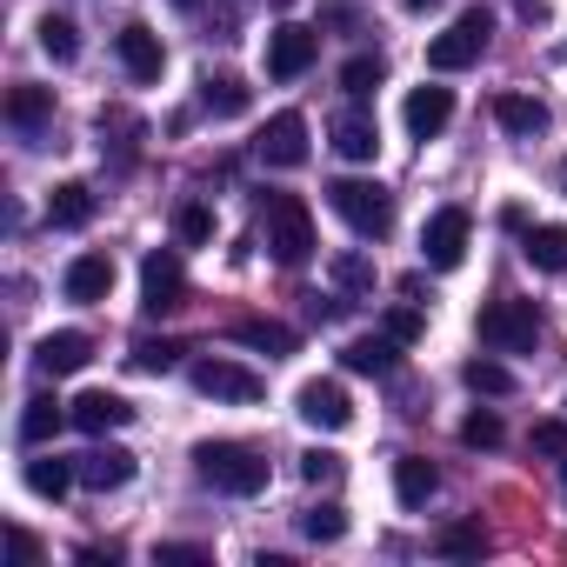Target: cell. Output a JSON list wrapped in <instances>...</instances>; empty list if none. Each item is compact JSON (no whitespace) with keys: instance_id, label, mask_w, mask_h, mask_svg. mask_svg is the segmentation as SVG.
Masks as SVG:
<instances>
[{"instance_id":"obj_38","label":"cell","mask_w":567,"mask_h":567,"mask_svg":"<svg viewBox=\"0 0 567 567\" xmlns=\"http://www.w3.org/2000/svg\"><path fill=\"white\" fill-rule=\"evenodd\" d=\"M461 441H467V447H501V414L474 408V414L461 421Z\"/></svg>"},{"instance_id":"obj_43","label":"cell","mask_w":567,"mask_h":567,"mask_svg":"<svg viewBox=\"0 0 567 567\" xmlns=\"http://www.w3.org/2000/svg\"><path fill=\"white\" fill-rule=\"evenodd\" d=\"M514 14L520 21H547V0H514Z\"/></svg>"},{"instance_id":"obj_2","label":"cell","mask_w":567,"mask_h":567,"mask_svg":"<svg viewBox=\"0 0 567 567\" xmlns=\"http://www.w3.org/2000/svg\"><path fill=\"white\" fill-rule=\"evenodd\" d=\"M267 254L280 267H308V254H315V214H308L301 194H274L267 200Z\"/></svg>"},{"instance_id":"obj_45","label":"cell","mask_w":567,"mask_h":567,"mask_svg":"<svg viewBox=\"0 0 567 567\" xmlns=\"http://www.w3.org/2000/svg\"><path fill=\"white\" fill-rule=\"evenodd\" d=\"M560 494H567V454H560Z\"/></svg>"},{"instance_id":"obj_24","label":"cell","mask_w":567,"mask_h":567,"mask_svg":"<svg viewBox=\"0 0 567 567\" xmlns=\"http://www.w3.org/2000/svg\"><path fill=\"white\" fill-rule=\"evenodd\" d=\"M68 421H74V408H61L54 394H34V401H28V414H21V441H28V447H48Z\"/></svg>"},{"instance_id":"obj_42","label":"cell","mask_w":567,"mask_h":567,"mask_svg":"<svg viewBox=\"0 0 567 567\" xmlns=\"http://www.w3.org/2000/svg\"><path fill=\"white\" fill-rule=\"evenodd\" d=\"M8 547H14V560H41V540L28 527H8Z\"/></svg>"},{"instance_id":"obj_13","label":"cell","mask_w":567,"mask_h":567,"mask_svg":"<svg viewBox=\"0 0 567 567\" xmlns=\"http://www.w3.org/2000/svg\"><path fill=\"white\" fill-rule=\"evenodd\" d=\"M74 474H81V487L114 494V487H127V481H134V454H127V447H114V441H101V447H87V454L74 461Z\"/></svg>"},{"instance_id":"obj_6","label":"cell","mask_w":567,"mask_h":567,"mask_svg":"<svg viewBox=\"0 0 567 567\" xmlns=\"http://www.w3.org/2000/svg\"><path fill=\"white\" fill-rule=\"evenodd\" d=\"M187 374H194V388H200L207 401H234V408H247V401H260V394H267V381H260L254 368L227 361V354H200Z\"/></svg>"},{"instance_id":"obj_37","label":"cell","mask_w":567,"mask_h":567,"mask_svg":"<svg viewBox=\"0 0 567 567\" xmlns=\"http://www.w3.org/2000/svg\"><path fill=\"white\" fill-rule=\"evenodd\" d=\"M334 280H341L348 295H374V267L361 254H334Z\"/></svg>"},{"instance_id":"obj_9","label":"cell","mask_w":567,"mask_h":567,"mask_svg":"<svg viewBox=\"0 0 567 567\" xmlns=\"http://www.w3.org/2000/svg\"><path fill=\"white\" fill-rule=\"evenodd\" d=\"M254 154L267 161V167H308V121L288 107V114H274L267 127H260V141H254Z\"/></svg>"},{"instance_id":"obj_46","label":"cell","mask_w":567,"mask_h":567,"mask_svg":"<svg viewBox=\"0 0 567 567\" xmlns=\"http://www.w3.org/2000/svg\"><path fill=\"white\" fill-rule=\"evenodd\" d=\"M174 8H200V0H174Z\"/></svg>"},{"instance_id":"obj_25","label":"cell","mask_w":567,"mask_h":567,"mask_svg":"<svg viewBox=\"0 0 567 567\" xmlns=\"http://www.w3.org/2000/svg\"><path fill=\"white\" fill-rule=\"evenodd\" d=\"M520 254H527L540 274H567V227H560V220L527 227V234H520Z\"/></svg>"},{"instance_id":"obj_7","label":"cell","mask_w":567,"mask_h":567,"mask_svg":"<svg viewBox=\"0 0 567 567\" xmlns=\"http://www.w3.org/2000/svg\"><path fill=\"white\" fill-rule=\"evenodd\" d=\"M467 234H474L467 207H434V214H427V227H421V260H427L434 274L461 267V260H467Z\"/></svg>"},{"instance_id":"obj_29","label":"cell","mask_w":567,"mask_h":567,"mask_svg":"<svg viewBox=\"0 0 567 567\" xmlns=\"http://www.w3.org/2000/svg\"><path fill=\"white\" fill-rule=\"evenodd\" d=\"M434 554H441V560H474V554H487V527H481V520H447V527L434 534Z\"/></svg>"},{"instance_id":"obj_8","label":"cell","mask_w":567,"mask_h":567,"mask_svg":"<svg viewBox=\"0 0 567 567\" xmlns=\"http://www.w3.org/2000/svg\"><path fill=\"white\" fill-rule=\"evenodd\" d=\"M315 61H321V34H315V28L280 21V28L267 34V81H301Z\"/></svg>"},{"instance_id":"obj_26","label":"cell","mask_w":567,"mask_h":567,"mask_svg":"<svg viewBox=\"0 0 567 567\" xmlns=\"http://www.w3.org/2000/svg\"><path fill=\"white\" fill-rule=\"evenodd\" d=\"M247 101H254V94H247V81H234V74H207V81H200V107H207L214 121H240Z\"/></svg>"},{"instance_id":"obj_40","label":"cell","mask_w":567,"mask_h":567,"mask_svg":"<svg viewBox=\"0 0 567 567\" xmlns=\"http://www.w3.org/2000/svg\"><path fill=\"white\" fill-rule=\"evenodd\" d=\"M534 454H567V421H534Z\"/></svg>"},{"instance_id":"obj_21","label":"cell","mask_w":567,"mask_h":567,"mask_svg":"<svg viewBox=\"0 0 567 567\" xmlns=\"http://www.w3.org/2000/svg\"><path fill=\"white\" fill-rule=\"evenodd\" d=\"M434 487H441V467H434V461H421V454H401V461H394V501H401V507H427Z\"/></svg>"},{"instance_id":"obj_5","label":"cell","mask_w":567,"mask_h":567,"mask_svg":"<svg viewBox=\"0 0 567 567\" xmlns=\"http://www.w3.org/2000/svg\"><path fill=\"white\" fill-rule=\"evenodd\" d=\"M487 34H494V14H487V8H467L447 34L427 41V68H434V74H461V68H474V61L487 54Z\"/></svg>"},{"instance_id":"obj_11","label":"cell","mask_w":567,"mask_h":567,"mask_svg":"<svg viewBox=\"0 0 567 567\" xmlns=\"http://www.w3.org/2000/svg\"><path fill=\"white\" fill-rule=\"evenodd\" d=\"M114 54H121L127 81H141V87H154V81H161V68H167L161 34H154V28H141V21H127V28L114 34Z\"/></svg>"},{"instance_id":"obj_4","label":"cell","mask_w":567,"mask_h":567,"mask_svg":"<svg viewBox=\"0 0 567 567\" xmlns=\"http://www.w3.org/2000/svg\"><path fill=\"white\" fill-rule=\"evenodd\" d=\"M474 334H481V348H494V354H534L540 315H534V301H487L481 321H474Z\"/></svg>"},{"instance_id":"obj_16","label":"cell","mask_w":567,"mask_h":567,"mask_svg":"<svg viewBox=\"0 0 567 567\" xmlns=\"http://www.w3.org/2000/svg\"><path fill=\"white\" fill-rule=\"evenodd\" d=\"M134 421V408L121 401V394H107V388H87L81 401H74V427L81 434H94V441H107L114 427H127Z\"/></svg>"},{"instance_id":"obj_3","label":"cell","mask_w":567,"mask_h":567,"mask_svg":"<svg viewBox=\"0 0 567 567\" xmlns=\"http://www.w3.org/2000/svg\"><path fill=\"white\" fill-rule=\"evenodd\" d=\"M328 207H334L361 240H381V234L394 227V194H388L381 181H334V187H328Z\"/></svg>"},{"instance_id":"obj_34","label":"cell","mask_w":567,"mask_h":567,"mask_svg":"<svg viewBox=\"0 0 567 567\" xmlns=\"http://www.w3.org/2000/svg\"><path fill=\"white\" fill-rule=\"evenodd\" d=\"M174 234H181L187 247H207V240H214V207H200V200L174 207Z\"/></svg>"},{"instance_id":"obj_17","label":"cell","mask_w":567,"mask_h":567,"mask_svg":"<svg viewBox=\"0 0 567 567\" xmlns=\"http://www.w3.org/2000/svg\"><path fill=\"white\" fill-rule=\"evenodd\" d=\"M401 121H408L414 141H434V134L454 121V94H447V87H414L408 107H401Z\"/></svg>"},{"instance_id":"obj_15","label":"cell","mask_w":567,"mask_h":567,"mask_svg":"<svg viewBox=\"0 0 567 567\" xmlns=\"http://www.w3.org/2000/svg\"><path fill=\"white\" fill-rule=\"evenodd\" d=\"M87 361H94V341H87L81 328H61V334H48V341L34 348V368L54 374V381H61V374H81Z\"/></svg>"},{"instance_id":"obj_27","label":"cell","mask_w":567,"mask_h":567,"mask_svg":"<svg viewBox=\"0 0 567 567\" xmlns=\"http://www.w3.org/2000/svg\"><path fill=\"white\" fill-rule=\"evenodd\" d=\"M48 220H54V227H87V220H94V187H87V181H61V187L48 194Z\"/></svg>"},{"instance_id":"obj_1","label":"cell","mask_w":567,"mask_h":567,"mask_svg":"<svg viewBox=\"0 0 567 567\" xmlns=\"http://www.w3.org/2000/svg\"><path fill=\"white\" fill-rule=\"evenodd\" d=\"M194 474H200L214 494H234V501H247V494L267 487V461H260L254 447H240V441H200V447H194Z\"/></svg>"},{"instance_id":"obj_18","label":"cell","mask_w":567,"mask_h":567,"mask_svg":"<svg viewBox=\"0 0 567 567\" xmlns=\"http://www.w3.org/2000/svg\"><path fill=\"white\" fill-rule=\"evenodd\" d=\"M494 121H501V134L534 141V134H547V101L540 94H494Z\"/></svg>"},{"instance_id":"obj_32","label":"cell","mask_w":567,"mask_h":567,"mask_svg":"<svg viewBox=\"0 0 567 567\" xmlns=\"http://www.w3.org/2000/svg\"><path fill=\"white\" fill-rule=\"evenodd\" d=\"M381 81H388V61H381V54H354V61L341 68V87H348L354 101H368Z\"/></svg>"},{"instance_id":"obj_10","label":"cell","mask_w":567,"mask_h":567,"mask_svg":"<svg viewBox=\"0 0 567 567\" xmlns=\"http://www.w3.org/2000/svg\"><path fill=\"white\" fill-rule=\"evenodd\" d=\"M181 295H187V274H181V254L154 247V254L141 260V308H147V315H167V308H181Z\"/></svg>"},{"instance_id":"obj_44","label":"cell","mask_w":567,"mask_h":567,"mask_svg":"<svg viewBox=\"0 0 567 567\" xmlns=\"http://www.w3.org/2000/svg\"><path fill=\"white\" fill-rule=\"evenodd\" d=\"M408 8H414V14H427V8H434V0H408Z\"/></svg>"},{"instance_id":"obj_28","label":"cell","mask_w":567,"mask_h":567,"mask_svg":"<svg viewBox=\"0 0 567 567\" xmlns=\"http://www.w3.org/2000/svg\"><path fill=\"white\" fill-rule=\"evenodd\" d=\"M21 474H28V487H34L41 501H61V494H68V487L81 481V474H74V461H61V454H34V461H28Z\"/></svg>"},{"instance_id":"obj_19","label":"cell","mask_w":567,"mask_h":567,"mask_svg":"<svg viewBox=\"0 0 567 567\" xmlns=\"http://www.w3.org/2000/svg\"><path fill=\"white\" fill-rule=\"evenodd\" d=\"M234 341H240V348H254V354H267V361H280V354H295V348H301V334H295L288 321H267V315L234 321Z\"/></svg>"},{"instance_id":"obj_12","label":"cell","mask_w":567,"mask_h":567,"mask_svg":"<svg viewBox=\"0 0 567 567\" xmlns=\"http://www.w3.org/2000/svg\"><path fill=\"white\" fill-rule=\"evenodd\" d=\"M295 408H301V421L321 427V434H341V427L354 421V401H348L341 381H308V388L295 394Z\"/></svg>"},{"instance_id":"obj_30","label":"cell","mask_w":567,"mask_h":567,"mask_svg":"<svg viewBox=\"0 0 567 567\" xmlns=\"http://www.w3.org/2000/svg\"><path fill=\"white\" fill-rule=\"evenodd\" d=\"M461 381H467L474 394H487V401H507V394H514V368H501V361H467Z\"/></svg>"},{"instance_id":"obj_35","label":"cell","mask_w":567,"mask_h":567,"mask_svg":"<svg viewBox=\"0 0 567 567\" xmlns=\"http://www.w3.org/2000/svg\"><path fill=\"white\" fill-rule=\"evenodd\" d=\"M181 354H187L181 341H134V368H141V374H174Z\"/></svg>"},{"instance_id":"obj_36","label":"cell","mask_w":567,"mask_h":567,"mask_svg":"<svg viewBox=\"0 0 567 567\" xmlns=\"http://www.w3.org/2000/svg\"><path fill=\"white\" fill-rule=\"evenodd\" d=\"M301 481H308V487H334V481H341V454L308 447V454H301Z\"/></svg>"},{"instance_id":"obj_14","label":"cell","mask_w":567,"mask_h":567,"mask_svg":"<svg viewBox=\"0 0 567 567\" xmlns=\"http://www.w3.org/2000/svg\"><path fill=\"white\" fill-rule=\"evenodd\" d=\"M61 288H68V301H81V308L107 301V295H114V260H107V254H74L68 274H61Z\"/></svg>"},{"instance_id":"obj_31","label":"cell","mask_w":567,"mask_h":567,"mask_svg":"<svg viewBox=\"0 0 567 567\" xmlns=\"http://www.w3.org/2000/svg\"><path fill=\"white\" fill-rule=\"evenodd\" d=\"M41 54H48V61H61V68L81 54V34H74V21H68V14H48V21H41Z\"/></svg>"},{"instance_id":"obj_20","label":"cell","mask_w":567,"mask_h":567,"mask_svg":"<svg viewBox=\"0 0 567 567\" xmlns=\"http://www.w3.org/2000/svg\"><path fill=\"white\" fill-rule=\"evenodd\" d=\"M394 361H401V341H394L388 328L341 348V368H348V374H394Z\"/></svg>"},{"instance_id":"obj_22","label":"cell","mask_w":567,"mask_h":567,"mask_svg":"<svg viewBox=\"0 0 567 567\" xmlns=\"http://www.w3.org/2000/svg\"><path fill=\"white\" fill-rule=\"evenodd\" d=\"M8 121H14L21 134H41V127L54 121V87H34V81L8 87Z\"/></svg>"},{"instance_id":"obj_47","label":"cell","mask_w":567,"mask_h":567,"mask_svg":"<svg viewBox=\"0 0 567 567\" xmlns=\"http://www.w3.org/2000/svg\"><path fill=\"white\" fill-rule=\"evenodd\" d=\"M560 187H567V161H560Z\"/></svg>"},{"instance_id":"obj_23","label":"cell","mask_w":567,"mask_h":567,"mask_svg":"<svg viewBox=\"0 0 567 567\" xmlns=\"http://www.w3.org/2000/svg\"><path fill=\"white\" fill-rule=\"evenodd\" d=\"M334 154H341V161H374V154H381V127L348 107V114L334 121Z\"/></svg>"},{"instance_id":"obj_39","label":"cell","mask_w":567,"mask_h":567,"mask_svg":"<svg viewBox=\"0 0 567 567\" xmlns=\"http://www.w3.org/2000/svg\"><path fill=\"white\" fill-rule=\"evenodd\" d=\"M154 560H161V567H207L214 554H207V547H194V540H181V547H154Z\"/></svg>"},{"instance_id":"obj_41","label":"cell","mask_w":567,"mask_h":567,"mask_svg":"<svg viewBox=\"0 0 567 567\" xmlns=\"http://www.w3.org/2000/svg\"><path fill=\"white\" fill-rule=\"evenodd\" d=\"M388 334H394L401 348H408V341H421V315H414V308H388Z\"/></svg>"},{"instance_id":"obj_33","label":"cell","mask_w":567,"mask_h":567,"mask_svg":"<svg viewBox=\"0 0 567 567\" xmlns=\"http://www.w3.org/2000/svg\"><path fill=\"white\" fill-rule=\"evenodd\" d=\"M301 534H308V540H321V547H328V540H341V534H348V507H341V501L308 507V514H301Z\"/></svg>"}]
</instances>
